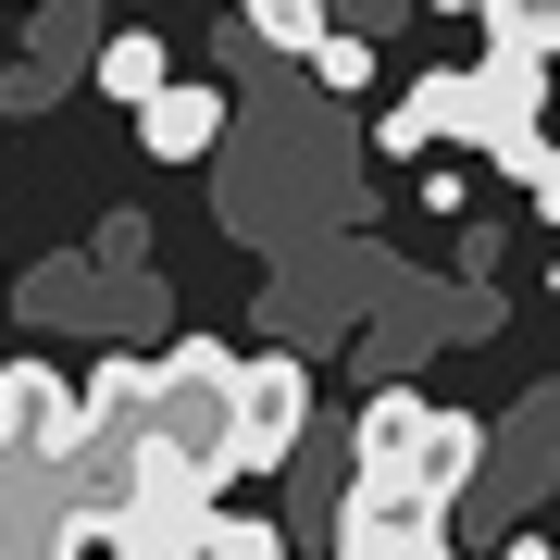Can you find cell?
<instances>
[{
	"mask_svg": "<svg viewBox=\"0 0 560 560\" xmlns=\"http://www.w3.org/2000/svg\"><path fill=\"white\" fill-rule=\"evenodd\" d=\"M337 560H460L436 523H361V536H337Z\"/></svg>",
	"mask_w": 560,
	"mask_h": 560,
	"instance_id": "obj_12",
	"label": "cell"
},
{
	"mask_svg": "<svg viewBox=\"0 0 560 560\" xmlns=\"http://www.w3.org/2000/svg\"><path fill=\"white\" fill-rule=\"evenodd\" d=\"M187 560H224V548H212V536H200V548H187Z\"/></svg>",
	"mask_w": 560,
	"mask_h": 560,
	"instance_id": "obj_20",
	"label": "cell"
},
{
	"mask_svg": "<svg viewBox=\"0 0 560 560\" xmlns=\"http://www.w3.org/2000/svg\"><path fill=\"white\" fill-rule=\"evenodd\" d=\"M300 448H312V374H300V349L237 361V460L249 474H287Z\"/></svg>",
	"mask_w": 560,
	"mask_h": 560,
	"instance_id": "obj_3",
	"label": "cell"
},
{
	"mask_svg": "<svg viewBox=\"0 0 560 560\" xmlns=\"http://www.w3.org/2000/svg\"><path fill=\"white\" fill-rule=\"evenodd\" d=\"M150 448L175 460L187 486H237V349L224 337H175L150 361Z\"/></svg>",
	"mask_w": 560,
	"mask_h": 560,
	"instance_id": "obj_2",
	"label": "cell"
},
{
	"mask_svg": "<svg viewBox=\"0 0 560 560\" xmlns=\"http://www.w3.org/2000/svg\"><path fill=\"white\" fill-rule=\"evenodd\" d=\"M88 62H101V0H38V38H25V62L0 75V113H50Z\"/></svg>",
	"mask_w": 560,
	"mask_h": 560,
	"instance_id": "obj_4",
	"label": "cell"
},
{
	"mask_svg": "<svg viewBox=\"0 0 560 560\" xmlns=\"http://www.w3.org/2000/svg\"><path fill=\"white\" fill-rule=\"evenodd\" d=\"M75 423H88V386L75 374H50V361H0V448L13 460H50L75 448Z\"/></svg>",
	"mask_w": 560,
	"mask_h": 560,
	"instance_id": "obj_5",
	"label": "cell"
},
{
	"mask_svg": "<svg viewBox=\"0 0 560 560\" xmlns=\"http://www.w3.org/2000/svg\"><path fill=\"white\" fill-rule=\"evenodd\" d=\"M548 474H560V386H536V399L486 436V486H474V499L523 511V499H548Z\"/></svg>",
	"mask_w": 560,
	"mask_h": 560,
	"instance_id": "obj_6",
	"label": "cell"
},
{
	"mask_svg": "<svg viewBox=\"0 0 560 560\" xmlns=\"http://www.w3.org/2000/svg\"><path fill=\"white\" fill-rule=\"evenodd\" d=\"M486 25H499L511 50H536V62L560 50V0H486Z\"/></svg>",
	"mask_w": 560,
	"mask_h": 560,
	"instance_id": "obj_14",
	"label": "cell"
},
{
	"mask_svg": "<svg viewBox=\"0 0 560 560\" xmlns=\"http://www.w3.org/2000/svg\"><path fill=\"white\" fill-rule=\"evenodd\" d=\"M0 560H88V523L50 499V474H38V499H25V511H0Z\"/></svg>",
	"mask_w": 560,
	"mask_h": 560,
	"instance_id": "obj_10",
	"label": "cell"
},
{
	"mask_svg": "<svg viewBox=\"0 0 560 560\" xmlns=\"http://www.w3.org/2000/svg\"><path fill=\"white\" fill-rule=\"evenodd\" d=\"M25 324H113V287H101V261L88 249H62V261H38L25 287H0Z\"/></svg>",
	"mask_w": 560,
	"mask_h": 560,
	"instance_id": "obj_8",
	"label": "cell"
},
{
	"mask_svg": "<svg viewBox=\"0 0 560 560\" xmlns=\"http://www.w3.org/2000/svg\"><path fill=\"white\" fill-rule=\"evenodd\" d=\"M499 560H560V548H548V536H511V548H499Z\"/></svg>",
	"mask_w": 560,
	"mask_h": 560,
	"instance_id": "obj_18",
	"label": "cell"
},
{
	"mask_svg": "<svg viewBox=\"0 0 560 560\" xmlns=\"http://www.w3.org/2000/svg\"><path fill=\"white\" fill-rule=\"evenodd\" d=\"M436 13H486V0H436Z\"/></svg>",
	"mask_w": 560,
	"mask_h": 560,
	"instance_id": "obj_19",
	"label": "cell"
},
{
	"mask_svg": "<svg viewBox=\"0 0 560 560\" xmlns=\"http://www.w3.org/2000/svg\"><path fill=\"white\" fill-rule=\"evenodd\" d=\"M312 75H324V101H361V88H374V38H349V25H337V38L312 50Z\"/></svg>",
	"mask_w": 560,
	"mask_h": 560,
	"instance_id": "obj_13",
	"label": "cell"
},
{
	"mask_svg": "<svg viewBox=\"0 0 560 560\" xmlns=\"http://www.w3.org/2000/svg\"><path fill=\"white\" fill-rule=\"evenodd\" d=\"M324 13H337V0H324ZM386 13H399V0H349V38H374Z\"/></svg>",
	"mask_w": 560,
	"mask_h": 560,
	"instance_id": "obj_17",
	"label": "cell"
},
{
	"mask_svg": "<svg viewBox=\"0 0 560 560\" xmlns=\"http://www.w3.org/2000/svg\"><path fill=\"white\" fill-rule=\"evenodd\" d=\"M25 499H38V460H13V448H0V511H25Z\"/></svg>",
	"mask_w": 560,
	"mask_h": 560,
	"instance_id": "obj_16",
	"label": "cell"
},
{
	"mask_svg": "<svg viewBox=\"0 0 560 560\" xmlns=\"http://www.w3.org/2000/svg\"><path fill=\"white\" fill-rule=\"evenodd\" d=\"M536 113H548L536 50H511V38H499V62H460V75H411V101L374 125V150H386V162H411V150L460 138V150H486V162H499V175H536V162H548Z\"/></svg>",
	"mask_w": 560,
	"mask_h": 560,
	"instance_id": "obj_1",
	"label": "cell"
},
{
	"mask_svg": "<svg viewBox=\"0 0 560 560\" xmlns=\"http://www.w3.org/2000/svg\"><path fill=\"white\" fill-rule=\"evenodd\" d=\"M88 88H101V101H125V113H150L162 88H175V50H162L150 25H113L101 62H88Z\"/></svg>",
	"mask_w": 560,
	"mask_h": 560,
	"instance_id": "obj_9",
	"label": "cell"
},
{
	"mask_svg": "<svg viewBox=\"0 0 560 560\" xmlns=\"http://www.w3.org/2000/svg\"><path fill=\"white\" fill-rule=\"evenodd\" d=\"M138 150H150V162H212V150H224V88L175 75V88L138 113Z\"/></svg>",
	"mask_w": 560,
	"mask_h": 560,
	"instance_id": "obj_7",
	"label": "cell"
},
{
	"mask_svg": "<svg viewBox=\"0 0 560 560\" xmlns=\"http://www.w3.org/2000/svg\"><path fill=\"white\" fill-rule=\"evenodd\" d=\"M237 25H249V50H324L337 38V13H324V0H237Z\"/></svg>",
	"mask_w": 560,
	"mask_h": 560,
	"instance_id": "obj_11",
	"label": "cell"
},
{
	"mask_svg": "<svg viewBox=\"0 0 560 560\" xmlns=\"http://www.w3.org/2000/svg\"><path fill=\"white\" fill-rule=\"evenodd\" d=\"M212 548H224V560H287V536L249 523V511H212Z\"/></svg>",
	"mask_w": 560,
	"mask_h": 560,
	"instance_id": "obj_15",
	"label": "cell"
}]
</instances>
